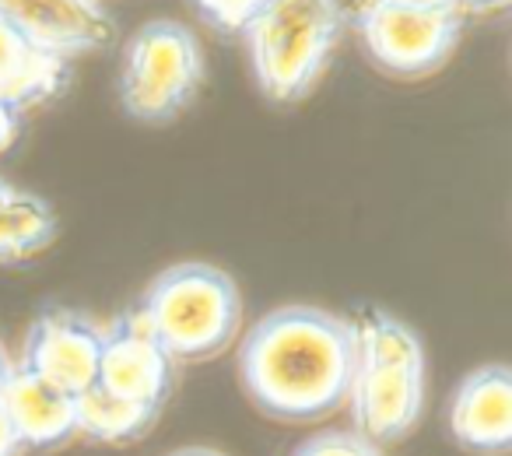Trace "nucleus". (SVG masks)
<instances>
[{
  "mask_svg": "<svg viewBox=\"0 0 512 456\" xmlns=\"http://www.w3.org/2000/svg\"><path fill=\"white\" fill-rule=\"evenodd\" d=\"M355 369L351 320L320 306H281L246 334L239 379L260 414L274 421H320L348 404Z\"/></svg>",
  "mask_w": 512,
  "mask_h": 456,
  "instance_id": "f257e3e1",
  "label": "nucleus"
},
{
  "mask_svg": "<svg viewBox=\"0 0 512 456\" xmlns=\"http://www.w3.org/2000/svg\"><path fill=\"white\" fill-rule=\"evenodd\" d=\"M355 330V369L348 386V411L355 432L372 446L407 439L425 411L428 358L425 344L400 316L362 309Z\"/></svg>",
  "mask_w": 512,
  "mask_h": 456,
  "instance_id": "f03ea898",
  "label": "nucleus"
},
{
  "mask_svg": "<svg viewBox=\"0 0 512 456\" xmlns=\"http://www.w3.org/2000/svg\"><path fill=\"white\" fill-rule=\"evenodd\" d=\"M134 309L176 365L218 358L242 323V295L232 274L200 260L165 267Z\"/></svg>",
  "mask_w": 512,
  "mask_h": 456,
  "instance_id": "7ed1b4c3",
  "label": "nucleus"
},
{
  "mask_svg": "<svg viewBox=\"0 0 512 456\" xmlns=\"http://www.w3.org/2000/svg\"><path fill=\"white\" fill-rule=\"evenodd\" d=\"M344 32L337 0H271L242 29L260 92L278 106L302 102L327 71Z\"/></svg>",
  "mask_w": 512,
  "mask_h": 456,
  "instance_id": "20e7f679",
  "label": "nucleus"
},
{
  "mask_svg": "<svg viewBox=\"0 0 512 456\" xmlns=\"http://www.w3.org/2000/svg\"><path fill=\"white\" fill-rule=\"evenodd\" d=\"M204 50L190 25L176 18H155L141 25L123 46L120 106L130 120L162 127L193 106L204 85Z\"/></svg>",
  "mask_w": 512,
  "mask_h": 456,
  "instance_id": "39448f33",
  "label": "nucleus"
},
{
  "mask_svg": "<svg viewBox=\"0 0 512 456\" xmlns=\"http://www.w3.org/2000/svg\"><path fill=\"white\" fill-rule=\"evenodd\" d=\"M355 29L365 57L390 78H428L456 53L463 36V15L449 4L442 8H400L362 0Z\"/></svg>",
  "mask_w": 512,
  "mask_h": 456,
  "instance_id": "423d86ee",
  "label": "nucleus"
},
{
  "mask_svg": "<svg viewBox=\"0 0 512 456\" xmlns=\"http://www.w3.org/2000/svg\"><path fill=\"white\" fill-rule=\"evenodd\" d=\"M176 358L162 348L137 309L102 327V355L95 386L130 404L162 411L176 390Z\"/></svg>",
  "mask_w": 512,
  "mask_h": 456,
  "instance_id": "0eeeda50",
  "label": "nucleus"
},
{
  "mask_svg": "<svg viewBox=\"0 0 512 456\" xmlns=\"http://www.w3.org/2000/svg\"><path fill=\"white\" fill-rule=\"evenodd\" d=\"M99 355H102L99 323L88 320L78 309L50 306V309H43V313L36 316V323L29 327V337H25L18 365L36 372L39 379L53 383L57 390L78 397L88 386H95Z\"/></svg>",
  "mask_w": 512,
  "mask_h": 456,
  "instance_id": "6e6552de",
  "label": "nucleus"
},
{
  "mask_svg": "<svg viewBox=\"0 0 512 456\" xmlns=\"http://www.w3.org/2000/svg\"><path fill=\"white\" fill-rule=\"evenodd\" d=\"M0 18L25 43L67 64L116 39L113 18L99 0H0Z\"/></svg>",
  "mask_w": 512,
  "mask_h": 456,
  "instance_id": "1a4fd4ad",
  "label": "nucleus"
},
{
  "mask_svg": "<svg viewBox=\"0 0 512 456\" xmlns=\"http://www.w3.org/2000/svg\"><path fill=\"white\" fill-rule=\"evenodd\" d=\"M449 435L474 456H505L512 449V369L505 362L477 365L460 379L446 411Z\"/></svg>",
  "mask_w": 512,
  "mask_h": 456,
  "instance_id": "9d476101",
  "label": "nucleus"
},
{
  "mask_svg": "<svg viewBox=\"0 0 512 456\" xmlns=\"http://www.w3.org/2000/svg\"><path fill=\"white\" fill-rule=\"evenodd\" d=\"M0 404L8 411L11 428L18 435V446L53 453L78 439V421H74V397L57 390L53 383L39 379L25 365L11 362L8 379L0 386Z\"/></svg>",
  "mask_w": 512,
  "mask_h": 456,
  "instance_id": "9b49d317",
  "label": "nucleus"
},
{
  "mask_svg": "<svg viewBox=\"0 0 512 456\" xmlns=\"http://www.w3.org/2000/svg\"><path fill=\"white\" fill-rule=\"evenodd\" d=\"M67 85H71V64L25 43L0 18V106L29 116L64 95Z\"/></svg>",
  "mask_w": 512,
  "mask_h": 456,
  "instance_id": "f8f14e48",
  "label": "nucleus"
},
{
  "mask_svg": "<svg viewBox=\"0 0 512 456\" xmlns=\"http://www.w3.org/2000/svg\"><path fill=\"white\" fill-rule=\"evenodd\" d=\"M60 236L53 204L0 176V264L22 267L39 260Z\"/></svg>",
  "mask_w": 512,
  "mask_h": 456,
  "instance_id": "ddd939ff",
  "label": "nucleus"
},
{
  "mask_svg": "<svg viewBox=\"0 0 512 456\" xmlns=\"http://www.w3.org/2000/svg\"><path fill=\"white\" fill-rule=\"evenodd\" d=\"M158 414L151 407L130 404L102 386H88L85 393L74 397V421H78V435L99 442V446H134L155 428Z\"/></svg>",
  "mask_w": 512,
  "mask_h": 456,
  "instance_id": "4468645a",
  "label": "nucleus"
},
{
  "mask_svg": "<svg viewBox=\"0 0 512 456\" xmlns=\"http://www.w3.org/2000/svg\"><path fill=\"white\" fill-rule=\"evenodd\" d=\"M288 456H383V449L362 439L355 428H348V432L330 428V432H316L313 439L299 442Z\"/></svg>",
  "mask_w": 512,
  "mask_h": 456,
  "instance_id": "2eb2a0df",
  "label": "nucleus"
},
{
  "mask_svg": "<svg viewBox=\"0 0 512 456\" xmlns=\"http://www.w3.org/2000/svg\"><path fill=\"white\" fill-rule=\"evenodd\" d=\"M264 4H271V0H193L197 15L204 18L211 29L225 32V36H242L249 18L264 8Z\"/></svg>",
  "mask_w": 512,
  "mask_h": 456,
  "instance_id": "dca6fc26",
  "label": "nucleus"
},
{
  "mask_svg": "<svg viewBox=\"0 0 512 456\" xmlns=\"http://www.w3.org/2000/svg\"><path fill=\"white\" fill-rule=\"evenodd\" d=\"M25 120H29V116H22L18 109L0 106V155L18 144V137H22V130H25Z\"/></svg>",
  "mask_w": 512,
  "mask_h": 456,
  "instance_id": "f3484780",
  "label": "nucleus"
},
{
  "mask_svg": "<svg viewBox=\"0 0 512 456\" xmlns=\"http://www.w3.org/2000/svg\"><path fill=\"white\" fill-rule=\"evenodd\" d=\"M18 453H22L18 435H15V428H11V418H8V411H4V404H0V456H18Z\"/></svg>",
  "mask_w": 512,
  "mask_h": 456,
  "instance_id": "a211bd4d",
  "label": "nucleus"
},
{
  "mask_svg": "<svg viewBox=\"0 0 512 456\" xmlns=\"http://www.w3.org/2000/svg\"><path fill=\"white\" fill-rule=\"evenodd\" d=\"M460 15H484V11H498V8H505L509 0H449Z\"/></svg>",
  "mask_w": 512,
  "mask_h": 456,
  "instance_id": "6ab92c4d",
  "label": "nucleus"
},
{
  "mask_svg": "<svg viewBox=\"0 0 512 456\" xmlns=\"http://www.w3.org/2000/svg\"><path fill=\"white\" fill-rule=\"evenodd\" d=\"M169 456H228L225 449H214V446H183V449H176V453H169Z\"/></svg>",
  "mask_w": 512,
  "mask_h": 456,
  "instance_id": "aec40b11",
  "label": "nucleus"
},
{
  "mask_svg": "<svg viewBox=\"0 0 512 456\" xmlns=\"http://www.w3.org/2000/svg\"><path fill=\"white\" fill-rule=\"evenodd\" d=\"M379 4H400V8H442L449 0H379ZM453 8V4H449Z\"/></svg>",
  "mask_w": 512,
  "mask_h": 456,
  "instance_id": "412c9836",
  "label": "nucleus"
},
{
  "mask_svg": "<svg viewBox=\"0 0 512 456\" xmlns=\"http://www.w3.org/2000/svg\"><path fill=\"white\" fill-rule=\"evenodd\" d=\"M8 369H11V358H8V351H4V344H0V386L8 379Z\"/></svg>",
  "mask_w": 512,
  "mask_h": 456,
  "instance_id": "4be33fe9",
  "label": "nucleus"
}]
</instances>
